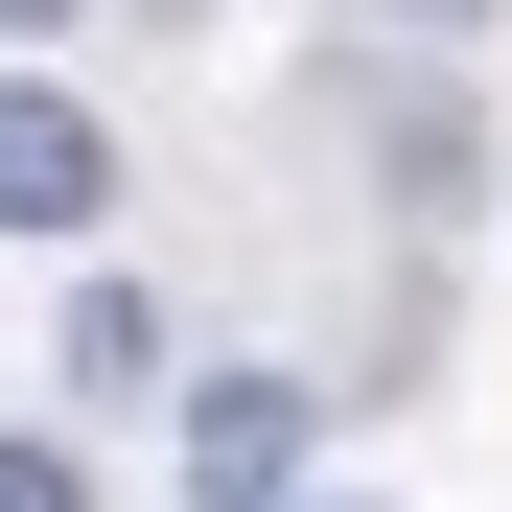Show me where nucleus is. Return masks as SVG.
Wrapping results in <instances>:
<instances>
[{
    "label": "nucleus",
    "instance_id": "f257e3e1",
    "mask_svg": "<svg viewBox=\"0 0 512 512\" xmlns=\"http://www.w3.org/2000/svg\"><path fill=\"white\" fill-rule=\"evenodd\" d=\"M187 512H303V373H210L187 396Z\"/></svg>",
    "mask_w": 512,
    "mask_h": 512
},
{
    "label": "nucleus",
    "instance_id": "f03ea898",
    "mask_svg": "<svg viewBox=\"0 0 512 512\" xmlns=\"http://www.w3.org/2000/svg\"><path fill=\"white\" fill-rule=\"evenodd\" d=\"M94 210H117V140L70 94H0V233H94Z\"/></svg>",
    "mask_w": 512,
    "mask_h": 512
},
{
    "label": "nucleus",
    "instance_id": "7ed1b4c3",
    "mask_svg": "<svg viewBox=\"0 0 512 512\" xmlns=\"http://www.w3.org/2000/svg\"><path fill=\"white\" fill-rule=\"evenodd\" d=\"M70 396H163V303H140V280L70 303Z\"/></svg>",
    "mask_w": 512,
    "mask_h": 512
},
{
    "label": "nucleus",
    "instance_id": "20e7f679",
    "mask_svg": "<svg viewBox=\"0 0 512 512\" xmlns=\"http://www.w3.org/2000/svg\"><path fill=\"white\" fill-rule=\"evenodd\" d=\"M0 512H94V466H70V443H24V419H0Z\"/></svg>",
    "mask_w": 512,
    "mask_h": 512
},
{
    "label": "nucleus",
    "instance_id": "39448f33",
    "mask_svg": "<svg viewBox=\"0 0 512 512\" xmlns=\"http://www.w3.org/2000/svg\"><path fill=\"white\" fill-rule=\"evenodd\" d=\"M0 24H24V47H47V24H70V0H0Z\"/></svg>",
    "mask_w": 512,
    "mask_h": 512
}]
</instances>
